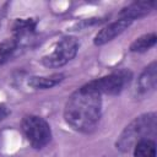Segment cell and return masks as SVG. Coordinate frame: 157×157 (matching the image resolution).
Returning <instances> with one entry per match:
<instances>
[{"mask_svg":"<svg viewBox=\"0 0 157 157\" xmlns=\"http://www.w3.org/2000/svg\"><path fill=\"white\" fill-rule=\"evenodd\" d=\"M64 78V74H52L49 76H31L27 83L34 90H49L63 82Z\"/></svg>","mask_w":157,"mask_h":157,"instance_id":"obj_10","label":"cell"},{"mask_svg":"<svg viewBox=\"0 0 157 157\" xmlns=\"http://www.w3.org/2000/svg\"><path fill=\"white\" fill-rule=\"evenodd\" d=\"M131 21L129 20H123L119 18L107 26H104L103 28H101L97 34L93 38V44L99 47V45H104L109 42H112L114 38H117L118 36H120L124 31H126L130 26H131Z\"/></svg>","mask_w":157,"mask_h":157,"instance_id":"obj_6","label":"cell"},{"mask_svg":"<svg viewBox=\"0 0 157 157\" xmlns=\"http://www.w3.org/2000/svg\"><path fill=\"white\" fill-rule=\"evenodd\" d=\"M134 157H156L155 139H145L139 141L132 147Z\"/></svg>","mask_w":157,"mask_h":157,"instance_id":"obj_13","label":"cell"},{"mask_svg":"<svg viewBox=\"0 0 157 157\" xmlns=\"http://www.w3.org/2000/svg\"><path fill=\"white\" fill-rule=\"evenodd\" d=\"M155 1H134L120 10L119 18L134 22L135 20H139L148 15L155 9Z\"/></svg>","mask_w":157,"mask_h":157,"instance_id":"obj_7","label":"cell"},{"mask_svg":"<svg viewBox=\"0 0 157 157\" xmlns=\"http://www.w3.org/2000/svg\"><path fill=\"white\" fill-rule=\"evenodd\" d=\"M37 23L38 21L36 18H16L11 26L12 37L17 39L21 45L22 40L27 39L36 32Z\"/></svg>","mask_w":157,"mask_h":157,"instance_id":"obj_9","label":"cell"},{"mask_svg":"<svg viewBox=\"0 0 157 157\" xmlns=\"http://www.w3.org/2000/svg\"><path fill=\"white\" fill-rule=\"evenodd\" d=\"M78 39L74 36H66L59 39L53 49L42 58V64L49 69H58L71 61L78 52Z\"/></svg>","mask_w":157,"mask_h":157,"instance_id":"obj_4","label":"cell"},{"mask_svg":"<svg viewBox=\"0 0 157 157\" xmlns=\"http://www.w3.org/2000/svg\"><path fill=\"white\" fill-rule=\"evenodd\" d=\"M20 43L13 37L6 38L0 43V65L7 63L17 52Z\"/></svg>","mask_w":157,"mask_h":157,"instance_id":"obj_12","label":"cell"},{"mask_svg":"<svg viewBox=\"0 0 157 157\" xmlns=\"http://www.w3.org/2000/svg\"><path fill=\"white\" fill-rule=\"evenodd\" d=\"M9 114H10L9 108L6 105H4V104H0V121L4 120V119H6V117Z\"/></svg>","mask_w":157,"mask_h":157,"instance_id":"obj_14","label":"cell"},{"mask_svg":"<svg viewBox=\"0 0 157 157\" xmlns=\"http://www.w3.org/2000/svg\"><path fill=\"white\" fill-rule=\"evenodd\" d=\"M102 96L81 86L72 92L64 107V119L78 132H91L96 129L102 115Z\"/></svg>","mask_w":157,"mask_h":157,"instance_id":"obj_1","label":"cell"},{"mask_svg":"<svg viewBox=\"0 0 157 157\" xmlns=\"http://www.w3.org/2000/svg\"><path fill=\"white\" fill-rule=\"evenodd\" d=\"M157 131L156 113H145L134 118L120 132L115 141L117 150L129 152L141 140L153 139Z\"/></svg>","mask_w":157,"mask_h":157,"instance_id":"obj_2","label":"cell"},{"mask_svg":"<svg viewBox=\"0 0 157 157\" xmlns=\"http://www.w3.org/2000/svg\"><path fill=\"white\" fill-rule=\"evenodd\" d=\"M131 80V72L128 70H119L114 71L109 75L94 78L83 86L88 90H92L97 93L102 94H109V96H115L119 94L124 87L130 82Z\"/></svg>","mask_w":157,"mask_h":157,"instance_id":"obj_5","label":"cell"},{"mask_svg":"<svg viewBox=\"0 0 157 157\" xmlns=\"http://www.w3.org/2000/svg\"><path fill=\"white\" fill-rule=\"evenodd\" d=\"M157 42V36L155 32L152 33H146L140 37H137L131 44H130V52L131 53H145L150 50L152 47H155Z\"/></svg>","mask_w":157,"mask_h":157,"instance_id":"obj_11","label":"cell"},{"mask_svg":"<svg viewBox=\"0 0 157 157\" xmlns=\"http://www.w3.org/2000/svg\"><path fill=\"white\" fill-rule=\"evenodd\" d=\"M21 130L29 145L36 150L43 148L52 140L50 125L44 118L39 115H25L21 120Z\"/></svg>","mask_w":157,"mask_h":157,"instance_id":"obj_3","label":"cell"},{"mask_svg":"<svg viewBox=\"0 0 157 157\" xmlns=\"http://www.w3.org/2000/svg\"><path fill=\"white\" fill-rule=\"evenodd\" d=\"M157 85V63L152 61L140 74L136 83V90L140 94L145 96L155 91Z\"/></svg>","mask_w":157,"mask_h":157,"instance_id":"obj_8","label":"cell"}]
</instances>
